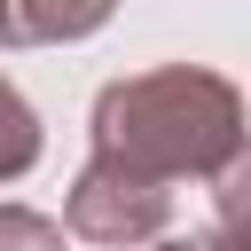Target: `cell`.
<instances>
[{"mask_svg": "<svg viewBox=\"0 0 251 251\" xmlns=\"http://www.w3.org/2000/svg\"><path fill=\"white\" fill-rule=\"evenodd\" d=\"M86 133H94L102 165H126V173H141L157 188H173V180H220L243 157V94L220 71L157 63V71L110 78L94 94Z\"/></svg>", "mask_w": 251, "mask_h": 251, "instance_id": "1", "label": "cell"}, {"mask_svg": "<svg viewBox=\"0 0 251 251\" xmlns=\"http://www.w3.org/2000/svg\"><path fill=\"white\" fill-rule=\"evenodd\" d=\"M165 220H173V188H157V180H141V173H126V165L86 157L78 180H71V196H63V220H55V227L78 235V243H94V251H126V243H157Z\"/></svg>", "mask_w": 251, "mask_h": 251, "instance_id": "2", "label": "cell"}, {"mask_svg": "<svg viewBox=\"0 0 251 251\" xmlns=\"http://www.w3.org/2000/svg\"><path fill=\"white\" fill-rule=\"evenodd\" d=\"M118 16V0H8V39L16 47H55V39H86Z\"/></svg>", "mask_w": 251, "mask_h": 251, "instance_id": "3", "label": "cell"}, {"mask_svg": "<svg viewBox=\"0 0 251 251\" xmlns=\"http://www.w3.org/2000/svg\"><path fill=\"white\" fill-rule=\"evenodd\" d=\"M39 149H47V133H39V110L16 94V78L0 71V188L8 180H24L31 165H39Z\"/></svg>", "mask_w": 251, "mask_h": 251, "instance_id": "4", "label": "cell"}, {"mask_svg": "<svg viewBox=\"0 0 251 251\" xmlns=\"http://www.w3.org/2000/svg\"><path fill=\"white\" fill-rule=\"evenodd\" d=\"M0 251H63V227L31 204H0Z\"/></svg>", "mask_w": 251, "mask_h": 251, "instance_id": "5", "label": "cell"}, {"mask_svg": "<svg viewBox=\"0 0 251 251\" xmlns=\"http://www.w3.org/2000/svg\"><path fill=\"white\" fill-rule=\"evenodd\" d=\"M157 251H243V243H227V235L212 227V235H173V243H157Z\"/></svg>", "mask_w": 251, "mask_h": 251, "instance_id": "6", "label": "cell"}, {"mask_svg": "<svg viewBox=\"0 0 251 251\" xmlns=\"http://www.w3.org/2000/svg\"><path fill=\"white\" fill-rule=\"evenodd\" d=\"M0 47H16V39H8V0H0Z\"/></svg>", "mask_w": 251, "mask_h": 251, "instance_id": "7", "label": "cell"}]
</instances>
